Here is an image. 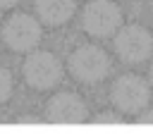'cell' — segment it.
Segmentation results:
<instances>
[{
  "mask_svg": "<svg viewBox=\"0 0 153 136\" xmlns=\"http://www.w3.org/2000/svg\"><path fill=\"white\" fill-rule=\"evenodd\" d=\"M112 36H115V52L127 64H141L153 52V36H151V31L139 26V24L120 26Z\"/></svg>",
  "mask_w": 153,
  "mask_h": 136,
  "instance_id": "6da1fadb",
  "label": "cell"
},
{
  "mask_svg": "<svg viewBox=\"0 0 153 136\" xmlns=\"http://www.w3.org/2000/svg\"><path fill=\"white\" fill-rule=\"evenodd\" d=\"M72 76L81 84H98L110 72V60L103 48L98 45H81L69 55L67 62Z\"/></svg>",
  "mask_w": 153,
  "mask_h": 136,
  "instance_id": "7a4b0ae2",
  "label": "cell"
},
{
  "mask_svg": "<svg viewBox=\"0 0 153 136\" xmlns=\"http://www.w3.org/2000/svg\"><path fill=\"white\" fill-rule=\"evenodd\" d=\"M81 24L86 33L96 38H108L122 26V10L112 0H91L81 12Z\"/></svg>",
  "mask_w": 153,
  "mask_h": 136,
  "instance_id": "3957f363",
  "label": "cell"
},
{
  "mask_svg": "<svg viewBox=\"0 0 153 136\" xmlns=\"http://www.w3.org/2000/svg\"><path fill=\"white\" fill-rule=\"evenodd\" d=\"M24 79L31 88L36 91H48L62 79V62L48 52V50H36L24 60Z\"/></svg>",
  "mask_w": 153,
  "mask_h": 136,
  "instance_id": "277c9868",
  "label": "cell"
},
{
  "mask_svg": "<svg viewBox=\"0 0 153 136\" xmlns=\"http://www.w3.org/2000/svg\"><path fill=\"white\" fill-rule=\"evenodd\" d=\"M148 98H151V86L146 84V79L136 76V74L120 76L110 91V100L124 115H136L139 110H143Z\"/></svg>",
  "mask_w": 153,
  "mask_h": 136,
  "instance_id": "5b68a950",
  "label": "cell"
},
{
  "mask_svg": "<svg viewBox=\"0 0 153 136\" xmlns=\"http://www.w3.org/2000/svg\"><path fill=\"white\" fill-rule=\"evenodd\" d=\"M2 41L14 52L33 50L41 41L38 19H33L31 14H12L2 26Z\"/></svg>",
  "mask_w": 153,
  "mask_h": 136,
  "instance_id": "8992f818",
  "label": "cell"
},
{
  "mask_svg": "<svg viewBox=\"0 0 153 136\" xmlns=\"http://www.w3.org/2000/svg\"><path fill=\"white\" fill-rule=\"evenodd\" d=\"M45 117H48V122H53V124H81V122H86L88 112H86L84 100H81L76 93L62 91V93H55V95L48 100V105H45Z\"/></svg>",
  "mask_w": 153,
  "mask_h": 136,
  "instance_id": "52a82bcc",
  "label": "cell"
},
{
  "mask_svg": "<svg viewBox=\"0 0 153 136\" xmlns=\"http://www.w3.org/2000/svg\"><path fill=\"white\" fill-rule=\"evenodd\" d=\"M74 0H36L38 19L48 26H62L74 17Z\"/></svg>",
  "mask_w": 153,
  "mask_h": 136,
  "instance_id": "ba28073f",
  "label": "cell"
},
{
  "mask_svg": "<svg viewBox=\"0 0 153 136\" xmlns=\"http://www.w3.org/2000/svg\"><path fill=\"white\" fill-rule=\"evenodd\" d=\"M10 95H12V74L5 67H0V103H5Z\"/></svg>",
  "mask_w": 153,
  "mask_h": 136,
  "instance_id": "9c48e42d",
  "label": "cell"
},
{
  "mask_svg": "<svg viewBox=\"0 0 153 136\" xmlns=\"http://www.w3.org/2000/svg\"><path fill=\"white\" fill-rule=\"evenodd\" d=\"M96 122L98 124H120L122 117L115 115V112H100V115H96Z\"/></svg>",
  "mask_w": 153,
  "mask_h": 136,
  "instance_id": "30bf717a",
  "label": "cell"
},
{
  "mask_svg": "<svg viewBox=\"0 0 153 136\" xmlns=\"http://www.w3.org/2000/svg\"><path fill=\"white\" fill-rule=\"evenodd\" d=\"M136 124H153V110H139V117H136Z\"/></svg>",
  "mask_w": 153,
  "mask_h": 136,
  "instance_id": "8fae6325",
  "label": "cell"
},
{
  "mask_svg": "<svg viewBox=\"0 0 153 136\" xmlns=\"http://www.w3.org/2000/svg\"><path fill=\"white\" fill-rule=\"evenodd\" d=\"M19 0H0V10H7V7H14Z\"/></svg>",
  "mask_w": 153,
  "mask_h": 136,
  "instance_id": "7c38bea8",
  "label": "cell"
},
{
  "mask_svg": "<svg viewBox=\"0 0 153 136\" xmlns=\"http://www.w3.org/2000/svg\"><path fill=\"white\" fill-rule=\"evenodd\" d=\"M17 122H19V124H36L38 119H36V117H19Z\"/></svg>",
  "mask_w": 153,
  "mask_h": 136,
  "instance_id": "4fadbf2b",
  "label": "cell"
},
{
  "mask_svg": "<svg viewBox=\"0 0 153 136\" xmlns=\"http://www.w3.org/2000/svg\"><path fill=\"white\" fill-rule=\"evenodd\" d=\"M148 76H151V84H153V64H151V72H148Z\"/></svg>",
  "mask_w": 153,
  "mask_h": 136,
  "instance_id": "5bb4252c",
  "label": "cell"
}]
</instances>
